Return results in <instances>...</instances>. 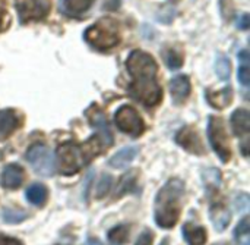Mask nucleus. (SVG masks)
Here are the masks:
<instances>
[{
	"label": "nucleus",
	"mask_w": 250,
	"mask_h": 245,
	"mask_svg": "<svg viewBox=\"0 0 250 245\" xmlns=\"http://www.w3.org/2000/svg\"><path fill=\"white\" fill-rule=\"evenodd\" d=\"M0 245H23L19 240L16 238H10V237H6V235H1L0 234Z\"/></svg>",
	"instance_id": "nucleus-33"
},
{
	"label": "nucleus",
	"mask_w": 250,
	"mask_h": 245,
	"mask_svg": "<svg viewBox=\"0 0 250 245\" xmlns=\"http://www.w3.org/2000/svg\"><path fill=\"white\" fill-rule=\"evenodd\" d=\"M95 0H60V10L70 18H81Z\"/></svg>",
	"instance_id": "nucleus-14"
},
{
	"label": "nucleus",
	"mask_w": 250,
	"mask_h": 245,
	"mask_svg": "<svg viewBox=\"0 0 250 245\" xmlns=\"http://www.w3.org/2000/svg\"><path fill=\"white\" fill-rule=\"evenodd\" d=\"M207 100L208 103L215 107V109H224L227 106L231 104L233 101V90L230 85L224 87L220 91H212V90H207Z\"/></svg>",
	"instance_id": "nucleus-15"
},
{
	"label": "nucleus",
	"mask_w": 250,
	"mask_h": 245,
	"mask_svg": "<svg viewBox=\"0 0 250 245\" xmlns=\"http://www.w3.org/2000/svg\"><path fill=\"white\" fill-rule=\"evenodd\" d=\"M237 24H239V26H240L242 29H248L250 25L249 15H248V13H242V15L239 16V19H237Z\"/></svg>",
	"instance_id": "nucleus-34"
},
{
	"label": "nucleus",
	"mask_w": 250,
	"mask_h": 245,
	"mask_svg": "<svg viewBox=\"0 0 250 245\" xmlns=\"http://www.w3.org/2000/svg\"><path fill=\"white\" fill-rule=\"evenodd\" d=\"M236 241L240 245H250V219L246 216L234 229Z\"/></svg>",
	"instance_id": "nucleus-22"
},
{
	"label": "nucleus",
	"mask_w": 250,
	"mask_h": 245,
	"mask_svg": "<svg viewBox=\"0 0 250 245\" xmlns=\"http://www.w3.org/2000/svg\"><path fill=\"white\" fill-rule=\"evenodd\" d=\"M22 123L19 113L13 109L0 110V140L9 138Z\"/></svg>",
	"instance_id": "nucleus-12"
},
{
	"label": "nucleus",
	"mask_w": 250,
	"mask_h": 245,
	"mask_svg": "<svg viewBox=\"0 0 250 245\" xmlns=\"http://www.w3.org/2000/svg\"><path fill=\"white\" fill-rule=\"evenodd\" d=\"M185 184L177 178H171L158 191L155 198V222L163 229H171L177 225L182 212V198Z\"/></svg>",
	"instance_id": "nucleus-3"
},
{
	"label": "nucleus",
	"mask_w": 250,
	"mask_h": 245,
	"mask_svg": "<svg viewBox=\"0 0 250 245\" xmlns=\"http://www.w3.org/2000/svg\"><path fill=\"white\" fill-rule=\"evenodd\" d=\"M28 218V213H25L23 210H18V209H4L3 210V219L7 223H19L23 222Z\"/></svg>",
	"instance_id": "nucleus-28"
},
{
	"label": "nucleus",
	"mask_w": 250,
	"mask_h": 245,
	"mask_svg": "<svg viewBox=\"0 0 250 245\" xmlns=\"http://www.w3.org/2000/svg\"><path fill=\"white\" fill-rule=\"evenodd\" d=\"M214 245H231L230 243H217V244H214Z\"/></svg>",
	"instance_id": "nucleus-37"
},
{
	"label": "nucleus",
	"mask_w": 250,
	"mask_h": 245,
	"mask_svg": "<svg viewBox=\"0 0 250 245\" xmlns=\"http://www.w3.org/2000/svg\"><path fill=\"white\" fill-rule=\"evenodd\" d=\"M234 207L239 212H246L249 207V197L246 194H240L239 197H236L234 200Z\"/></svg>",
	"instance_id": "nucleus-31"
},
{
	"label": "nucleus",
	"mask_w": 250,
	"mask_h": 245,
	"mask_svg": "<svg viewBox=\"0 0 250 245\" xmlns=\"http://www.w3.org/2000/svg\"><path fill=\"white\" fill-rule=\"evenodd\" d=\"M130 228L127 225H119L108 232V240L113 244H125L129 240Z\"/></svg>",
	"instance_id": "nucleus-24"
},
{
	"label": "nucleus",
	"mask_w": 250,
	"mask_h": 245,
	"mask_svg": "<svg viewBox=\"0 0 250 245\" xmlns=\"http://www.w3.org/2000/svg\"><path fill=\"white\" fill-rule=\"evenodd\" d=\"M26 160L34 169V172L40 176H53L56 172L54 156L51 150L44 144H32L26 151Z\"/></svg>",
	"instance_id": "nucleus-6"
},
{
	"label": "nucleus",
	"mask_w": 250,
	"mask_h": 245,
	"mask_svg": "<svg viewBox=\"0 0 250 245\" xmlns=\"http://www.w3.org/2000/svg\"><path fill=\"white\" fill-rule=\"evenodd\" d=\"M176 141L179 146H182L186 151H189L192 154H196V156L205 154V147L202 144V140L193 126H183L177 132Z\"/></svg>",
	"instance_id": "nucleus-9"
},
{
	"label": "nucleus",
	"mask_w": 250,
	"mask_h": 245,
	"mask_svg": "<svg viewBox=\"0 0 250 245\" xmlns=\"http://www.w3.org/2000/svg\"><path fill=\"white\" fill-rule=\"evenodd\" d=\"M10 25V15L3 3V0H0V32L6 31Z\"/></svg>",
	"instance_id": "nucleus-30"
},
{
	"label": "nucleus",
	"mask_w": 250,
	"mask_h": 245,
	"mask_svg": "<svg viewBox=\"0 0 250 245\" xmlns=\"http://www.w3.org/2000/svg\"><path fill=\"white\" fill-rule=\"evenodd\" d=\"M152 241H154L152 232H151L149 229H145V231L139 235V238H138V241H136V244L135 245H152Z\"/></svg>",
	"instance_id": "nucleus-32"
},
{
	"label": "nucleus",
	"mask_w": 250,
	"mask_h": 245,
	"mask_svg": "<svg viewBox=\"0 0 250 245\" xmlns=\"http://www.w3.org/2000/svg\"><path fill=\"white\" fill-rule=\"evenodd\" d=\"M204 184L208 188V191L217 190L220 187V184H221V173H220V171L215 169V168L207 169L204 172Z\"/></svg>",
	"instance_id": "nucleus-25"
},
{
	"label": "nucleus",
	"mask_w": 250,
	"mask_h": 245,
	"mask_svg": "<svg viewBox=\"0 0 250 245\" xmlns=\"http://www.w3.org/2000/svg\"><path fill=\"white\" fill-rule=\"evenodd\" d=\"M23 179H25L23 168L16 163H10L1 172L0 185L6 190H16L23 184Z\"/></svg>",
	"instance_id": "nucleus-11"
},
{
	"label": "nucleus",
	"mask_w": 250,
	"mask_h": 245,
	"mask_svg": "<svg viewBox=\"0 0 250 245\" xmlns=\"http://www.w3.org/2000/svg\"><path fill=\"white\" fill-rule=\"evenodd\" d=\"M111 185H113V178L107 173H104L97 185V198H104L110 190H111Z\"/></svg>",
	"instance_id": "nucleus-29"
},
{
	"label": "nucleus",
	"mask_w": 250,
	"mask_h": 245,
	"mask_svg": "<svg viewBox=\"0 0 250 245\" xmlns=\"http://www.w3.org/2000/svg\"><path fill=\"white\" fill-rule=\"evenodd\" d=\"M139 153V148L136 146H129V147H125L122 148L120 151H117L110 160H108V165L114 169H120V168H126L129 163H132L136 156Z\"/></svg>",
	"instance_id": "nucleus-17"
},
{
	"label": "nucleus",
	"mask_w": 250,
	"mask_h": 245,
	"mask_svg": "<svg viewBox=\"0 0 250 245\" xmlns=\"http://www.w3.org/2000/svg\"><path fill=\"white\" fill-rule=\"evenodd\" d=\"M164 60H166L167 66L171 69H179L183 65V56L176 49H167L164 51Z\"/></svg>",
	"instance_id": "nucleus-26"
},
{
	"label": "nucleus",
	"mask_w": 250,
	"mask_h": 245,
	"mask_svg": "<svg viewBox=\"0 0 250 245\" xmlns=\"http://www.w3.org/2000/svg\"><path fill=\"white\" fill-rule=\"evenodd\" d=\"M114 121H116L117 128L130 137H135V138L141 137L145 131V123L141 115L132 106L120 107L114 115Z\"/></svg>",
	"instance_id": "nucleus-7"
},
{
	"label": "nucleus",
	"mask_w": 250,
	"mask_h": 245,
	"mask_svg": "<svg viewBox=\"0 0 250 245\" xmlns=\"http://www.w3.org/2000/svg\"><path fill=\"white\" fill-rule=\"evenodd\" d=\"M183 237L189 245H205L207 243V231L202 226L186 223L183 226Z\"/></svg>",
	"instance_id": "nucleus-20"
},
{
	"label": "nucleus",
	"mask_w": 250,
	"mask_h": 245,
	"mask_svg": "<svg viewBox=\"0 0 250 245\" xmlns=\"http://www.w3.org/2000/svg\"><path fill=\"white\" fill-rule=\"evenodd\" d=\"M120 28L113 18H103L85 31V41L97 50H110L120 43Z\"/></svg>",
	"instance_id": "nucleus-4"
},
{
	"label": "nucleus",
	"mask_w": 250,
	"mask_h": 245,
	"mask_svg": "<svg viewBox=\"0 0 250 245\" xmlns=\"http://www.w3.org/2000/svg\"><path fill=\"white\" fill-rule=\"evenodd\" d=\"M160 245H170V241H168L167 238H164V240L161 241V244H160Z\"/></svg>",
	"instance_id": "nucleus-36"
},
{
	"label": "nucleus",
	"mask_w": 250,
	"mask_h": 245,
	"mask_svg": "<svg viewBox=\"0 0 250 245\" xmlns=\"http://www.w3.org/2000/svg\"><path fill=\"white\" fill-rule=\"evenodd\" d=\"M28 201L37 207H42L45 206L47 200H48V190L45 185L37 182V184H32L26 188V193H25Z\"/></svg>",
	"instance_id": "nucleus-19"
},
{
	"label": "nucleus",
	"mask_w": 250,
	"mask_h": 245,
	"mask_svg": "<svg viewBox=\"0 0 250 245\" xmlns=\"http://www.w3.org/2000/svg\"><path fill=\"white\" fill-rule=\"evenodd\" d=\"M208 138H209V143H211L214 151L220 157V160L223 163L230 162L231 150H230L229 135H227V129H226V123H224L223 118H220V116H211L209 118V121H208Z\"/></svg>",
	"instance_id": "nucleus-5"
},
{
	"label": "nucleus",
	"mask_w": 250,
	"mask_h": 245,
	"mask_svg": "<svg viewBox=\"0 0 250 245\" xmlns=\"http://www.w3.org/2000/svg\"><path fill=\"white\" fill-rule=\"evenodd\" d=\"M190 81L186 75H179L170 81V93L176 104H182L190 96Z\"/></svg>",
	"instance_id": "nucleus-13"
},
{
	"label": "nucleus",
	"mask_w": 250,
	"mask_h": 245,
	"mask_svg": "<svg viewBox=\"0 0 250 245\" xmlns=\"http://www.w3.org/2000/svg\"><path fill=\"white\" fill-rule=\"evenodd\" d=\"M51 9L48 0H21L16 3V10L21 24H28L32 21L44 19Z\"/></svg>",
	"instance_id": "nucleus-8"
},
{
	"label": "nucleus",
	"mask_w": 250,
	"mask_h": 245,
	"mask_svg": "<svg viewBox=\"0 0 250 245\" xmlns=\"http://www.w3.org/2000/svg\"><path fill=\"white\" fill-rule=\"evenodd\" d=\"M105 146L98 135L91 137L83 144H75L72 141L63 143L57 147V166L63 175L78 173L86 163L95 159Z\"/></svg>",
	"instance_id": "nucleus-2"
},
{
	"label": "nucleus",
	"mask_w": 250,
	"mask_h": 245,
	"mask_svg": "<svg viewBox=\"0 0 250 245\" xmlns=\"http://www.w3.org/2000/svg\"><path fill=\"white\" fill-rule=\"evenodd\" d=\"M231 128L237 137H248L250 132V113L246 109H237L231 115Z\"/></svg>",
	"instance_id": "nucleus-16"
},
{
	"label": "nucleus",
	"mask_w": 250,
	"mask_h": 245,
	"mask_svg": "<svg viewBox=\"0 0 250 245\" xmlns=\"http://www.w3.org/2000/svg\"><path fill=\"white\" fill-rule=\"evenodd\" d=\"M85 245H103L98 240H95V238H88L86 240V243H85Z\"/></svg>",
	"instance_id": "nucleus-35"
},
{
	"label": "nucleus",
	"mask_w": 250,
	"mask_h": 245,
	"mask_svg": "<svg viewBox=\"0 0 250 245\" xmlns=\"http://www.w3.org/2000/svg\"><path fill=\"white\" fill-rule=\"evenodd\" d=\"M126 68L133 78L129 93L146 107H154L161 103L163 90L157 79L158 65L149 53L135 50L126 60Z\"/></svg>",
	"instance_id": "nucleus-1"
},
{
	"label": "nucleus",
	"mask_w": 250,
	"mask_h": 245,
	"mask_svg": "<svg viewBox=\"0 0 250 245\" xmlns=\"http://www.w3.org/2000/svg\"><path fill=\"white\" fill-rule=\"evenodd\" d=\"M86 116L89 119V123L97 129V135L103 140L104 146L108 147L113 144V134L108 125V121L104 115V112L101 109H98L97 106H92L88 112Z\"/></svg>",
	"instance_id": "nucleus-10"
},
{
	"label": "nucleus",
	"mask_w": 250,
	"mask_h": 245,
	"mask_svg": "<svg viewBox=\"0 0 250 245\" xmlns=\"http://www.w3.org/2000/svg\"><path fill=\"white\" fill-rule=\"evenodd\" d=\"M215 71H217V75H218L220 79L227 81L230 78V72H231V65H230L229 57L218 56V59L215 62Z\"/></svg>",
	"instance_id": "nucleus-27"
},
{
	"label": "nucleus",
	"mask_w": 250,
	"mask_h": 245,
	"mask_svg": "<svg viewBox=\"0 0 250 245\" xmlns=\"http://www.w3.org/2000/svg\"><path fill=\"white\" fill-rule=\"evenodd\" d=\"M209 218H211V220H212V223H214L215 231H218V232H223V231L229 226L230 219H231L230 212L227 210V207H226L223 203H217V204H214V206L211 207V210H209Z\"/></svg>",
	"instance_id": "nucleus-18"
},
{
	"label": "nucleus",
	"mask_w": 250,
	"mask_h": 245,
	"mask_svg": "<svg viewBox=\"0 0 250 245\" xmlns=\"http://www.w3.org/2000/svg\"><path fill=\"white\" fill-rule=\"evenodd\" d=\"M138 175L139 172L138 171H129L127 173H125L119 182V187L116 188V194H114V198H119V197H123L129 193H133L135 188H136V182H138Z\"/></svg>",
	"instance_id": "nucleus-21"
},
{
	"label": "nucleus",
	"mask_w": 250,
	"mask_h": 245,
	"mask_svg": "<svg viewBox=\"0 0 250 245\" xmlns=\"http://www.w3.org/2000/svg\"><path fill=\"white\" fill-rule=\"evenodd\" d=\"M239 60L242 63L240 69H239V81L242 82V85L248 87L250 84V66H249V60L250 56L249 53L245 50L239 54Z\"/></svg>",
	"instance_id": "nucleus-23"
}]
</instances>
